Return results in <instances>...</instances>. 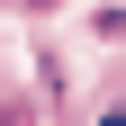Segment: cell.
I'll return each instance as SVG.
<instances>
[{
	"label": "cell",
	"instance_id": "6da1fadb",
	"mask_svg": "<svg viewBox=\"0 0 126 126\" xmlns=\"http://www.w3.org/2000/svg\"><path fill=\"white\" fill-rule=\"evenodd\" d=\"M99 126H126V117H117V108H108V117H99Z\"/></svg>",
	"mask_w": 126,
	"mask_h": 126
}]
</instances>
